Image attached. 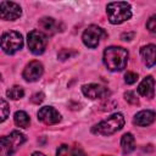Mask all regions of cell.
<instances>
[{
    "instance_id": "1",
    "label": "cell",
    "mask_w": 156,
    "mask_h": 156,
    "mask_svg": "<svg viewBox=\"0 0 156 156\" xmlns=\"http://www.w3.org/2000/svg\"><path fill=\"white\" fill-rule=\"evenodd\" d=\"M128 51L122 46H108L104 51V63L111 72H119L126 68Z\"/></svg>"
},
{
    "instance_id": "2",
    "label": "cell",
    "mask_w": 156,
    "mask_h": 156,
    "mask_svg": "<svg viewBox=\"0 0 156 156\" xmlns=\"http://www.w3.org/2000/svg\"><path fill=\"white\" fill-rule=\"evenodd\" d=\"M106 12L108 21L112 24H121L132 17L130 5L126 1H116L107 4Z\"/></svg>"
},
{
    "instance_id": "3",
    "label": "cell",
    "mask_w": 156,
    "mask_h": 156,
    "mask_svg": "<svg viewBox=\"0 0 156 156\" xmlns=\"http://www.w3.org/2000/svg\"><path fill=\"white\" fill-rule=\"evenodd\" d=\"M123 126H124V117L122 113L117 112V113L108 116L106 119L101 121L96 126H94L93 132L95 134H100V135H111V134L121 130Z\"/></svg>"
},
{
    "instance_id": "4",
    "label": "cell",
    "mask_w": 156,
    "mask_h": 156,
    "mask_svg": "<svg viewBox=\"0 0 156 156\" xmlns=\"http://www.w3.org/2000/svg\"><path fill=\"white\" fill-rule=\"evenodd\" d=\"M26 141V136L23 133L18 130H13L7 136H1L0 139V155L1 156H11L23 143Z\"/></svg>"
},
{
    "instance_id": "5",
    "label": "cell",
    "mask_w": 156,
    "mask_h": 156,
    "mask_svg": "<svg viewBox=\"0 0 156 156\" xmlns=\"http://www.w3.org/2000/svg\"><path fill=\"white\" fill-rule=\"evenodd\" d=\"M23 48V37L16 30L5 32L1 37V49L4 52L12 55Z\"/></svg>"
},
{
    "instance_id": "6",
    "label": "cell",
    "mask_w": 156,
    "mask_h": 156,
    "mask_svg": "<svg viewBox=\"0 0 156 156\" xmlns=\"http://www.w3.org/2000/svg\"><path fill=\"white\" fill-rule=\"evenodd\" d=\"M105 37H107V33L99 26L96 24H90L82 34V40L84 43L85 46L90 48V49H95L100 40L104 39Z\"/></svg>"
},
{
    "instance_id": "7",
    "label": "cell",
    "mask_w": 156,
    "mask_h": 156,
    "mask_svg": "<svg viewBox=\"0 0 156 156\" xmlns=\"http://www.w3.org/2000/svg\"><path fill=\"white\" fill-rule=\"evenodd\" d=\"M27 44H28V49L30 50L32 54L40 55L45 51L48 39H46V35L41 30L33 29L27 35Z\"/></svg>"
},
{
    "instance_id": "8",
    "label": "cell",
    "mask_w": 156,
    "mask_h": 156,
    "mask_svg": "<svg viewBox=\"0 0 156 156\" xmlns=\"http://www.w3.org/2000/svg\"><path fill=\"white\" fill-rule=\"evenodd\" d=\"M22 15V9L18 4L12 1H1L0 2V17L5 21H15Z\"/></svg>"
},
{
    "instance_id": "9",
    "label": "cell",
    "mask_w": 156,
    "mask_h": 156,
    "mask_svg": "<svg viewBox=\"0 0 156 156\" xmlns=\"http://www.w3.org/2000/svg\"><path fill=\"white\" fill-rule=\"evenodd\" d=\"M38 119L40 122H43L44 124L51 126V124H56L61 121V115L52 106H43L38 111Z\"/></svg>"
},
{
    "instance_id": "10",
    "label": "cell",
    "mask_w": 156,
    "mask_h": 156,
    "mask_svg": "<svg viewBox=\"0 0 156 156\" xmlns=\"http://www.w3.org/2000/svg\"><path fill=\"white\" fill-rule=\"evenodd\" d=\"M44 73V67L39 61H30L23 69V78L27 82H37Z\"/></svg>"
},
{
    "instance_id": "11",
    "label": "cell",
    "mask_w": 156,
    "mask_h": 156,
    "mask_svg": "<svg viewBox=\"0 0 156 156\" xmlns=\"http://www.w3.org/2000/svg\"><path fill=\"white\" fill-rule=\"evenodd\" d=\"M82 91L83 94L89 98V99H102V98H106L110 91L107 90V88L100 85V84H96V83H90V84H84L82 87Z\"/></svg>"
},
{
    "instance_id": "12",
    "label": "cell",
    "mask_w": 156,
    "mask_h": 156,
    "mask_svg": "<svg viewBox=\"0 0 156 156\" xmlns=\"http://www.w3.org/2000/svg\"><path fill=\"white\" fill-rule=\"evenodd\" d=\"M140 56L146 67H152L156 65V45L147 44L140 49Z\"/></svg>"
},
{
    "instance_id": "13",
    "label": "cell",
    "mask_w": 156,
    "mask_h": 156,
    "mask_svg": "<svg viewBox=\"0 0 156 156\" xmlns=\"http://www.w3.org/2000/svg\"><path fill=\"white\" fill-rule=\"evenodd\" d=\"M156 119V113L151 110H143L139 111L135 116H134V124L139 126V127H146L150 126L151 123H154V121Z\"/></svg>"
},
{
    "instance_id": "14",
    "label": "cell",
    "mask_w": 156,
    "mask_h": 156,
    "mask_svg": "<svg viewBox=\"0 0 156 156\" xmlns=\"http://www.w3.org/2000/svg\"><path fill=\"white\" fill-rule=\"evenodd\" d=\"M138 93L144 96V98H154L155 94V80L151 76H147L146 78H144L140 84L138 85Z\"/></svg>"
},
{
    "instance_id": "15",
    "label": "cell",
    "mask_w": 156,
    "mask_h": 156,
    "mask_svg": "<svg viewBox=\"0 0 156 156\" xmlns=\"http://www.w3.org/2000/svg\"><path fill=\"white\" fill-rule=\"evenodd\" d=\"M56 156H87L85 152L77 147V146H69V145H61L58 146L56 151Z\"/></svg>"
},
{
    "instance_id": "16",
    "label": "cell",
    "mask_w": 156,
    "mask_h": 156,
    "mask_svg": "<svg viewBox=\"0 0 156 156\" xmlns=\"http://www.w3.org/2000/svg\"><path fill=\"white\" fill-rule=\"evenodd\" d=\"M38 24L45 33H49V34H54L55 32L58 30V23L52 17H43L39 20Z\"/></svg>"
},
{
    "instance_id": "17",
    "label": "cell",
    "mask_w": 156,
    "mask_h": 156,
    "mask_svg": "<svg viewBox=\"0 0 156 156\" xmlns=\"http://www.w3.org/2000/svg\"><path fill=\"white\" fill-rule=\"evenodd\" d=\"M121 147H122V151L124 155L130 154L135 149V139L132 133L123 134V136L121 139Z\"/></svg>"
},
{
    "instance_id": "18",
    "label": "cell",
    "mask_w": 156,
    "mask_h": 156,
    "mask_svg": "<svg viewBox=\"0 0 156 156\" xmlns=\"http://www.w3.org/2000/svg\"><path fill=\"white\" fill-rule=\"evenodd\" d=\"M13 121H15V124L21 128H27L29 127V123H30V118L24 111H17L15 113Z\"/></svg>"
},
{
    "instance_id": "19",
    "label": "cell",
    "mask_w": 156,
    "mask_h": 156,
    "mask_svg": "<svg viewBox=\"0 0 156 156\" xmlns=\"http://www.w3.org/2000/svg\"><path fill=\"white\" fill-rule=\"evenodd\" d=\"M6 94H7V96H9L10 99H12V100H18V99L23 98L24 90H23V88L20 87V85H13L12 88H10V89L6 91Z\"/></svg>"
},
{
    "instance_id": "20",
    "label": "cell",
    "mask_w": 156,
    "mask_h": 156,
    "mask_svg": "<svg viewBox=\"0 0 156 156\" xmlns=\"http://www.w3.org/2000/svg\"><path fill=\"white\" fill-rule=\"evenodd\" d=\"M0 111H1V122H4L6 118H7V116L10 115V107H9V104L6 102V100L5 99H1L0 100Z\"/></svg>"
},
{
    "instance_id": "21",
    "label": "cell",
    "mask_w": 156,
    "mask_h": 156,
    "mask_svg": "<svg viewBox=\"0 0 156 156\" xmlns=\"http://www.w3.org/2000/svg\"><path fill=\"white\" fill-rule=\"evenodd\" d=\"M78 52L77 51H74V50H72V49H62L60 52H58V58L60 60H67V58H71L72 56H74V55H77Z\"/></svg>"
},
{
    "instance_id": "22",
    "label": "cell",
    "mask_w": 156,
    "mask_h": 156,
    "mask_svg": "<svg viewBox=\"0 0 156 156\" xmlns=\"http://www.w3.org/2000/svg\"><path fill=\"white\" fill-rule=\"evenodd\" d=\"M124 99H126V101H128L132 105H138L139 104V100H138L134 91H126L124 93Z\"/></svg>"
},
{
    "instance_id": "23",
    "label": "cell",
    "mask_w": 156,
    "mask_h": 156,
    "mask_svg": "<svg viewBox=\"0 0 156 156\" xmlns=\"http://www.w3.org/2000/svg\"><path fill=\"white\" fill-rule=\"evenodd\" d=\"M146 28L151 33H156V15L151 16L146 22Z\"/></svg>"
},
{
    "instance_id": "24",
    "label": "cell",
    "mask_w": 156,
    "mask_h": 156,
    "mask_svg": "<svg viewBox=\"0 0 156 156\" xmlns=\"http://www.w3.org/2000/svg\"><path fill=\"white\" fill-rule=\"evenodd\" d=\"M124 80L127 84H134L138 80V74L134 72H127L124 76Z\"/></svg>"
},
{
    "instance_id": "25",
    "label": "cell",
    "mask_w": 156,
    "mask_h": 156,
    "mask_svg": "<svg viewBox=\"0 0 156 156\" xmlns=\"http://www.w3.org/2000/svg\"><path fill=\"white\" fill-rule=\"evenodd\" d=\"M43 100H44V94L43 93H37L32 96V102H34V104H40Z\"/></svg>"
},
{
    "instance_id": "26",
    "label": "cell",
    "mask_w": 156,
    "mask_h": 156,
    "mask_svg": "<svg viewBox=\"0 0 156 156\" xmlns=\"http://www.w3.org/2000/svg\"><path fill=\"white\" fill-rule=\"evenodd\" d=\"M135 35V33L134 32H130V33H123L122 35H121V38L123 39V40H132V38Z\"/></svg>"
},
{
    "instance_id": "27",
    "label": "cell",
    "mask_w": 156,
    "mask_h": 156,
    "mask_svg": "<svg viewBox=\"0 0 156 156\" xmlns=\"http://www.w3.org/2000/svg\"><path fill=\"white\" fill-rule=\"evenodd\" d=\"M32 156H45L43 152H39V151H35V152H33L32 154Z\"/></svg>"
}]
</instances>
